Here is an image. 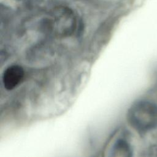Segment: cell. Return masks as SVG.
<instances>
[{"label":"cell","mask_w":157,"mask_h":157,"mask_svg":"<svg viewBox=\"0 0 157 157\" xmlns=\"http://www.w3.org/2000/svg\"><path fill=\"white\" fill-rule=\"evenodd\" d=\"M25 76L23 68L18 64H13L7 67L4 71L2 81L4 87L7 90H12L23 80Z\"/></svg>","instance_id":"3957f363"},{"label":"cell","mask_w":157,"mask_h":157,"mask_svg":"<svg viewBox=\"0 0 157 157\" xmlns=\"http://www.w3.org/2000/svg\"><path fill=\"white\" fill-rule=\"evenodd\" d=\"M133 151L129 143L125 139H119L112 145L109 157H132Z\"/></svg>","instance_id":"277c9868"},{"label":"cell","mask_w":157,"mask_h":157,"mask_svg":"<svg viewBox=\"0 0 157 157\" xmlns=\"http://www.w3.org/2000/svg\"><path fill=\"white\" fill-rule=\"evenodd\" d=\"M127 120L136 131H148L157 123V108L150 102L138 101L129 109Z\"/></svg>","instance_id":"7a4b0ae2"},{"label":"cell","mask_w":157,"mask_h":157,"mask_svg":"<svg viewBox=\"0 0 157 157\" xmlns=\"http://www.w3.org/2000/svg\"><path fill=\"white\" fill-rule=\"evenodd\" d=\"M48 31L58 38L69 37L74 33L77 27L76 16L72 9L66 6L53 8L46 18Z\"/></svg>","instance_id":"6da1fadb"}]
</instances>
